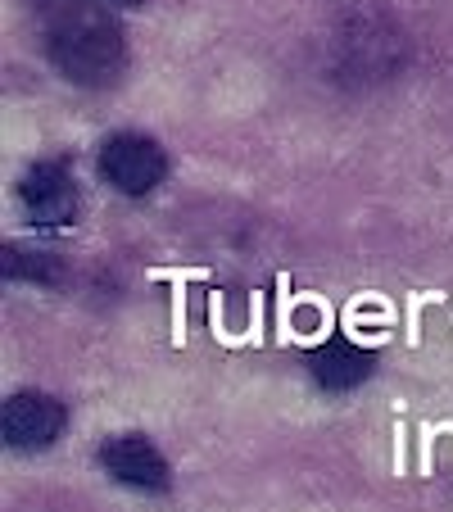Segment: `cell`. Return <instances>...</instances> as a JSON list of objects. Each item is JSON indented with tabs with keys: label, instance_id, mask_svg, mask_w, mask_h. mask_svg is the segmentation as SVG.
I'll use <instances>...</instances> for the list:
<instances>
[{
	"label": "cell",
	"instance_id": "6",
	"mask_svg": "<svg viewBox=\"0 0 453 512\" xmlns=\"http://www.w3.org/2000/svg\"><path fill=\"white\" fill-rule=\"evenodd\" d=\"M367 354L363 349H354L349 340H331V345H322L318 354H313V377L322 381L327 390H349L358 386V381L367 377Z\"/></svg>",
	"mask_w": 453,
	"mask_h": 512
},
{
	"label": "cell",
	"instance_id": "2",
	"mask_svg": "<svg viewBox=\"0 0 453 512\" xmlns=\"http://www.w3.org/2000/svg\"><path fill=\"white\" fill-rule=\"evenodd\" d=\"M100 173H105L109 186L127 195H145L150 186L164 182V150H159L150 136H136V132H123L114 141H105L100 150Z\"/></svg>",
	"mask_w": 453,
	"mask_h": 512
},
{
	"label": "cell",
	"instance_id": "5",
	"mask_svg": "<svg viewBox=\"0 0 453 512\" xmlns=\"http://www.w3.org/2000/svg\"><path fill=\"white\" fill-rule=\"evenodd\" d=\"M64 426V408L50 395H37V390H23V395L5 399V413H0V431L14 449H41L50 445Z\"/></svg>",
	"mask_w": 453,
	"mask_h": 512
},
{
	"label": "cell",
	"instance_id": "7",
	"mask_svg": "<svg viewBox=\"0 0 453 512\" xmlns=\"http://www.w3.org/2000/svg\"><path fill=\"white\" fill-rule=\"evenodd\" d=\"M5 272L10 277H41V281H55L59 277V263L46 259V254H5Z\"/></svg>",
	"mask_w": 453,
	"mask_h": 512
},
{
	"label": "cell",
	"instance_id": "4",
	"mask_svg": "<svg viewBox=\"0 0 453 512\" xmlns=\"http://www.w3.org/2000/svg\"><path fill=\"white\" fill-rule=\"evenodd\" d=\"M100 463H105V472L114 481L132 485V490H145V494L168 490V463L159 458V449L145 435H114L100 449Z\"/></svg>",
	"mask_w": 453,
	"mask_h": 512
},
{
	"label": "cell",
	"instance_id": "1",
	"mask_svg": "<svg viewBox=\"0 0 453 512\" xmlns=\"http://www.w3.org/2000/svg\"><path fill=\"white\" fill-rule=\"evenodd\" d=\"M46 41L50 59L82 87H100L123 68V32L96 0H50Z\"/></svg>",
	"mask_w": 453,
	"mask_h": 512
},
{
	"label": "cell",
	"instance_id": "3",
	"mask_svg": "<svg viewBox=\"0 0 453 512\" xmlns=\"http://www.w3.org/2000/svg\"><path fill=\"white\" fill-rule=\"evenodd\" d=\"M19 200H23L32 223L64 227L68 218L78 213V186H73V177H68L64 164H37V168H28V177H23Z\"/></svg>",
	"mask_w": 453,
	"mask_h": 512
},
{
	"label": "cell",
	"instance_id": "8",
	"mask_svg": "<svg viewBox=\"0 0 453 512\" xmlns=\"http://www.w3.org/2000/svg\"><path fill=\"white\" fill-rule=\"evenodd\" d=\"M114 5H141V0H114Z\"/></svg>",
	"mask_w": 453,
	"mask_h": 512
}]
</instances>
